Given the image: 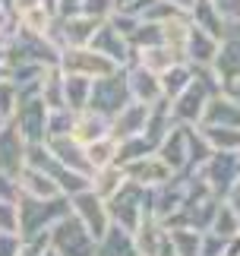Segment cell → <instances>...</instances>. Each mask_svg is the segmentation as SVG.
<instances>
[{"label":"cell","instance_id":"cell-15","mask_svg":"<svg viewBox=\"0 0 240 256\" xmlns=\"http://www.w3.org/2000/svg\"><path fill=\"white\" fill-rule=\"evenodd\" d=\"M126 86H130V95H133V102H142V104H158L164 98L162 92V76L146 70V66H133V70L126 73Z\"/></svg>","mask_w":240,"mask_h":256},{"label":"cell","instance_id":"cell-12","mask_svg":"<svg viewBox=\"0 0 240 256\" xmlns=\"http://www.w3.org/2000/svg\"><path fill=\"white\" fill-rule=\"evenodd\" d=\"M190 130H193V126H180V124H177L174 130L162 140V146H158V155H162L164 164H168V168H171L177 177L190 168Z\"/></svg>","mask_w":240,"mask_h":256},{"label":"cell","instance_id":"cell-4","mask_svg":"<svg viewBox=\"0 0 240 256\" xmlns=\"http://www.w3.org/2000/svg\"><path fill=\"white\" fill-rule=\"evenodd\" d=\"M108 212H111L114 224H120V228L136 234L142 228V222L148 218V190L130 180L114 200H108Z\"/></svg>","mask_w":240,"mask_h":256},{"label":"cell","instance_id":"cell-23","mask_svg":"<svg viewBox=\"0 0 240 256\" xmlns=\"http://www.w3.org/2000/svg\"><path fill=\"white\" fill-rule=\"evenodd\" d=\"M130 184V177L124 171V164H111V168H98L92 174V190L102 196V200H114V196L124 190V186Z\"/></svg>","mask_w":240,"mask_h":256},{"label":"cell","instance_id":"cell-32","mask_svg":"<svg viewBox=\"0 0 240 256\" xmlns=\"http://www.w3.org/2000/svg\"><path fill=\"white\" fill-rule=\"evenodd\" d=\"M26 247V238L19 231H4L0 234V256H19Z\"/></svg>","mask_w":240,"mask_h":256},{"label":"cell","instance_id":"cell-27","mask_svg":"<svg viewBox=\"0 0 240 256\" xmlns=\"http://www.w3.org/2000/svg\"><path fill=\"white\" fill-rule=\"evenodd\" d=\"M86 155H88V164H92V174L98 168H111L120 158V140L108 136V140H98L92 146H86Z\"/></svg>","mask_w":240,"mask_h":256},{"label":"cell","instance_id":"cell-24","mask_svg":"<svg viewBox=\"0 0 240 256\" xmlns=\"http://www.w3.org/2000/svg\"><path fill=\"white\" fill-rule=\"evenodd\" d=\"M193 80H196V73H193V66H190V64L171 66L168 73H162V92H164V98H168V102L180 98L190 86H193Z\"/></svg>","mask_w":240,"mask_h":256},{"label":"cell","instance_id":"cell-5","mask_svg":"<svg viewBox=\"0 0 240 256\" xmlns=\"http://www.w3.org/2000/svg\"><path fill=\"white\" fill-rule=\"evenodd\" d=\"M133 102V95H130V86H126V73H114V76H104V80H95L92 86V104L95 111L108 114L114 120V117L124 111V108Z\"/></svg>","mask_w":240,"mask_h":256},{"label":"cell","instance_id":"cell-28","mask_svg":"<svg viewBox=\"0 0 240 256\" xmlns=\"http://www.w3.org/2000/svg\"><path fill=\"white\" fill-rule=\"evenodd\" d=\"M92 80L86 76H66V108L70 111H82L92 104Z\"/></svg>","mask_w":240,"mask_h":256},{"label":"cell","instance_id":"cell-36","mask_svg":"<svg viewBox=\"0 0 240 256\" xmlns=\"http://www.w3.org/2000/svg\"><path fill=\"white\" fill-rule=\"evenodd\" d=\"M164 4H171L174 10H180V13H193L199 0H164Z\"/></svg>","mask_w":240,"mask_h":256},{"label":"cell","instance_id":"cell-9","mask_svg":"<svg viewBox=\"0 0 240 256\" xmlns=\"http://www.w3.org/2000/svg\"><path fill=\"white\" fill-rule=\"evenodd\" d=\"M124 171H126L130 180L139 184V186H146V190H155V186H162V184H168V180H174V177H177V174L164 164V158H162L158 152L124 164Z\"/></svg>","mask_w":240,"mask_h":256},{"label":"cell","instance_id":"cell-33","mask_svg":"<svg viewBox=\"0 0 240 256\" xmlns=\"http://www.w3.org/2000/svg\"><path fill=\"white\" fill-rule=\"evenodd\" d=\"M19 231V202H0V234Z\"/></svg>","mask_w":240,"mask_h":256},{"label":"cell","instance_id":"cell-2","mask_svg":"<svg viewBox=\"0 0 240 256\" xmlns=\"http://www.w3.org/2000/svg\"><path fill=\"white\" fill-rule=\"evenodd\" d=\"M48 247L57 256H98V240L88 234V228L73 212L64 222H57L48 234Z\"/></svg>","mask_w":240,"mask_h":256},{"label":"cell","instance_id":"cell-25","mask_svg":"<svg viewBox=\"0 0 240 256\" xmlns=\"http://www.w3.org/2000/svg\"><path fill=\"white\" fill-rule=\"evenodd\" d=\"M168 238V228L162 222L155 218H146L142 228L136 231V247H139V256H155L158 250H162V244Z\"/></svg>","mask_w":240,"mask_h":256},{"label":"cell","instance_id":"cell-41","mask_svg":"<svg viewBox=\"0 0 240 256\" xmlns=\"http://www.w3.org/2000/svg\"><path fill=\"white\" fill-rule=\"evenodd\" d=\"M237 155H240V152H237Z\"/></svg>","mask_w":240,"mask_h":256},{"label":"cell","instance_id":"cell-38","mask_svg":"<svg viewBox=\"0 0 240 256\" xmlns=\"http://www.w3.org/2000/svg\"><path fill=\"white\" fill-rule=\"evenodd\" d=\"M10 124H13V120H10V117H6V114H0V133H4V130H6V126H10Z\"/></svg>","mask_w":240,"mask_h":256},{"label":"cell","instance_id":"cell-20","mask_svg":"<svg viewBox=\"0 0 240 256\" xmlns=\"http://www.w3.org/2000/svg\"><path fill=\"white\" fill-rule=\"evenodd\" d=\"M136 54V64L139 66H146V70H152V73H168L171 66L177 64H184V54H177L174 48H168V44H152V48H139Z\"/></svg>","mask_w":240,"mask_h":256},{"label":"cell","instance_id":"cell-22","mask_svg":"<svg viewBox=\"0 0 240 256\" xmlns=\"http://www.w3.org/2000/svg\"><path fill=\"white\" fill-rule=\"evenodd\" d=\"M98 256H139L136 234L120 224H111V231L98 240Z\"/></svg>","mask_w":240,"mask_h":256},{"label":"cell","instance_id":"cell-19","mask_svg":"<svg viewBox=\"0 0 240 256\" xmlns=\"http://www.w3.org/2000/svg\"><path fill=\"white\" fill-rule=\"evenodd\" d=\"M92 48H95V51H102L104 57H111L117 66L126 64L130 54H133V48H130V38H124L114 26H102V28H98V35L92 38Z\"/></svg>","mask_w":240,"mask_h":256},{"label":"cell","instance_id":"cell-3","mask_svg":"<svg viewBox=\"0 0 240 256\" xmlns=\"http://www.w3.org/2000/svg\"><path fill=\"white\" fill-rule=\"evenodd\" d=\"M57 66L66 76H86V80H92V82L104 80V76H114L120 70L111 57H104L102 51H95L92 44H86V48H64Z\"/></svg>","mask_w":240,"mask_h":256},{"label":"cell","instance_id":"cell-8","mask_svg":"<svg viewBox=\"0 0 240 256\" xmlns=\"http://www.w3.org/2000/svg\"><path fill=\"white\" fill-rule=\"evenodd\" d=\"M48 104L42 98H32V102H22L19 111L13 117L16 130L22 133L26 142H48Z\"/></svg>","mask_w":240,"mask_h":256},{"label":"cell","instance_id":"cell-35","mask_svg":"<svg viewBox=\"0 0 240 256\" xmlns=\"http://www.w3.org/2000/svg\"><path fill=\"white\" fill-rule=\"evenodd\" d=\"M10 13H13L10 6H0V38H6L13 32V28H10Z\"/></svg>","mask_w":240,"mask_h":256},{"label":"cell","instance_id":"cell-39","mask_svg":"<svg viewBox=\"0 0 240 256\" xmlns=\"http://www.w3.org/2000/svg\"><path fill=\"white\" fill-rule=\"evenodd\" d=\"M0 6H13V0H0Z\"/></svg>","mask_w":240,"mask_h":256},{"label":"cell","instance_id":"cell-37","mask_svg":"<svg viewBox=\"0 0 240 256\" xmlns=\"http://www.w3.org/2000/svg\"><path fill=\"white\" fill-rule=\"evenodd\" d=\"M155 256H180V253H177V247H174V240H171V234H168V238H164L162 250H158Z\"/></svg>","mask_w":240,"mask_h":256},{"label":"cell","instance_id":"cell-18","mask_svg":"<svg viewBox=\"0 0 240 256\" xmlns=\"http://www.w3.org/2000/svg\"><path fill=\"white\" fill-rule=\"evenodd\" d=\"M19 190H22V196H32V200H57V196H64L60 193V184L51 174L28 168V164L19 171Z\"/></svg>","mask_w":240,"mask_h":256},{"label":"cell","instance_id":"cell-17","mask_svg":"<svg viewBox=\"0 0 240 256\" xmlns=\"http://www.w3.org/2000/svg\"><path fill=\"white\" fill-rule=\"evenodd\" d=\"M51 146L54 158L64 164L70 171H79V174H92V164H88V155H86V146L76 142L73 136H54V140H48Z\"/></svg>","mask_w":240,"mask_h":256},{"label":"cell","instance_id":"cell-6","mask_svg":"<svg viewBox=\"0 0 240 256\" xmlns=\"http://www.w3.org/2000/svg\"><path fill=\"white\" fill-rule=\"evenodd\" d=\"M199 180H206V186L215 196H228L240 180V158H234V152H215L202 164Z\"/></svg>","mask_w":240,"mask_h":256},{"label":"cell","instance_id":"cell-26","mask_svg":"<svg viewBox=\"0 0 240 256\" xmlns=\"http://www.w3.org/2000/svg\"><path fill=\"white\" fill-rule=\"evenodd\" d=\"M199 133L215 152H240V130L237 126H206L199 124Z\"/></svg>","mask_w":240,"mask_h":256},{"label":"cell","instance_id":"cell-10","mask_svg":"<svg viewBox=\"0 0 240 256\" xmlns=\"http://www.w3.org/2000/svg\"><path fill=\"white\" fill-rule=\"evenodd\" d=\"M206 104H208L206 82L202 80H193V86H190L180 98H174V102H171L174 120L180 126H199V124H202V114H206Z\"/></svg>","mask_w":240,"mask_h":256},{"label":"cell","instance_id":"cell-1","mask_svg":"<svg viewBox=\"0 0 240 256\" xmlns=\"http://www.w3.org/2000/svg\"><path fill=\"white\" fill-rule=\"evenodd\" d=\"M73 212L66 196L57 200H32V196H19V234L26 240L48 238L57 222H64Z\"/></svg>","mask_w":240,"mask_h":256},{"label":"cell","instance_id":"cell-29","mask_svg":"<svg viewBox=\"0 0 240 256\" xmlns=\"http://www.w3.org/2000/svg\"><path fill=\"white\" fill-rule=\"evenodd\" d=\"M16 111H19V92H16V86L10 82V80H0V114H6L10 120H13Z\"/></svg>","mask_w":240,"mask_h":256},{"label":"cell","instance_id":"cell-40","mask_svg":"<svg viewBox=\"0 0 240 256\" xmlns=\"http://www.w3.org/2000/svg\"><path fill=\"white\" fill-rule=\"evenodd\" d=\"M44 256H57V253H54V250H51V247H48V250H44Z\"/></svg>","mask_w":240,"mask_h":256},{"label":"cell","instance_id":"cell-30","mask_svg":"<svg viewBox=\"0 0 240 256\" xmlns=\"http://www.w3.org/2000/svg\"><path fill=\"white\" fill-rule=\"evenodd\" d=\"M224 247H228V238L215 231H202V240H199V253L202 256H224Z\"/></svg>","mask_w":240,"mask_h":256},{"label":"cell","instance_id":"cell-21","mask_svg":"<svg viewBox=\"0 0 240 256\" xmlns=\"http://www.w3.org/2000/svg\"><path fill=\"white\" fill-rule=\"evenodd\" d=\"M206 126H240V104L234 102L231 95H218L208 98L206 114H202Z\"/></svg>","mask_w":240,"mask_h":256},{"label":"cell","instance_id":"cell-31","mask_svg":"<svg viewBox=\"0 0 240 256\" xmlns=\"http://www.w3.org/2000/svg\"><path fill=\"white\" fill-rule=\"evenodd\" d=\"M19 196H22V190H19V177L0 171V202H19Z\"/></svg>","mask_w":240,"mask_h":256},{"label":"cell","instance_id":"cell-13","mask_svg":"<svg viewBox=\"0 0 240 256\" xmlns=\"http://www.w3.org/2000/svg\"><path fill=\"white\" fill-rule=\"evenodd\" d=\"M218 60V38L208 35L206 28L193 26L190 28V38H186V48H184V64L190 66H215Z\"/></svg>","mask_w":240,"mask_h":256},{"label":"cell","instance_id":"cell-34","mask_svg":"<svg viewBox=\"0 0 240 256\" xmlns=\"http://www.w3.org/2000/svg\"><path fill=\"white\" fill-rule=\"evenodd\" d=\"M54 6H57V13L70 19V16H79L82 13V6H86V0H54Z\"/></svg>","mask_w":240,"mask_h":256},{"label":"cell","instance_id":"cell-7","mask_svg":"<svg viewBox=\"0 0 240 256\" xmlns=\"http://www.w3.org/2000/svg\"><path fill=\"white\" fill-rule=\"evenodd\" d=\"M70 206H73V215L79 222L88 228V234H92L95 240H102L108 231H111V212H108V202L98 196L95 190H86V193H79L70 200Z\"/></svg>","mask_w":240,"mask_h":256},{"label":"cell","instance_id":"cell-11","mask_svg":"<svg viewBox=\"0 0 240 256\" xmlns=\"http://www.w3.org/2000/svg\"><path fill=\"white\" fill-rule=\"evenodd\" d=\"M114 136V120L95 108H82L76 111V124H73V140L82 142V146H92L98 140H108Z\"/></svg>","mask_w":240,"mask_h":256},{"label":"cell","instance_id":"cell-14","mask_svg":"<svg viewBox=\"0 0 240 256\" xmlns=\"http://www.w3.org/2000/svg\"><path fill=\"white\" fill-rule=\"evenodd\" d=\"M26 152L28 142L22 140V133L16 130V124H10L4 133H0V171L19 177V171L26 168Z\"/></svg>","mask_w":240,"mask_h":256},{"label":"cell","instance_id":"cell-16","mask_svg":"<svg viewBox=\"0 0 240 256\" xmlns=\"http://www.w3.org/2000/svg\"><path fill=\"white\" fill-rule=\"evenodd\" d=\"M152 114V104L142 102H130L124 111L114 117V140H133V136H146V124Z\"/></svg>","mask_w":240,"mask_h":256}]
</instances>
